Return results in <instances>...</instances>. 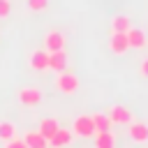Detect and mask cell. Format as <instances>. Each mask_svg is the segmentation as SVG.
<instances>
[{"label": "cell", "instance_id": "cell-1", "mask_svg": "<svg viewBox=\"0 0 148 148\" xmlns=\"http://www.w3.org/2000/svg\"><path fill=\"white\" fill-rule=\"evenodd\" d=\"M56 88H58L60 92H65V95H72V92H76V88H79V79H76V74H72V72H67V69L58 72Z\"/></svg>", "mask_w": 148, "mask_h": 148}, {"label": "cell", "instance_id": "cell-10", "mask_svg": "<svg viewBox=\"0 0 148 148\" xmlns=\"http://www.w3.org/2000/svg\"><path fill=\"white\" fill-rule=\"evenodd\" d=\"M30 67H32V69H37V72L49 69V53H46L44 49L32 51V56H30Z\"/></svg>", "mask_w": 148, "mask_h": 148}, {"label": "cell", "instance_id": "cell-13", "mask_svg": "<svg viewBox=\"0 0 148 148\" xmlns=\"http://www.w3.org/2000/svg\"><path fill=\"white\" fill-rule=\"evenodd\" d=\"M23 143H25L28 148H49V141H46L39 132H25Z\"/></svg>", "mask_w": 148, "mask_h": 148}, {"label": "cell", "instance_id": "cell-15", "mask_svg": "<svg viewBox=\"0 0 148 148\" xmlns=\"http://www.w3.org/2000/svg\"><path fill=\"white\" fill-rule=\"evenodd\" d=\"M95 148H116L113 132H95Z\"/></svg>", "mask_w": 148, "mask_h": 148}, {"label": "cell", "instance_id": "cell-16", "mask_svg": "<svg viewBox=\"0 0 148 148\" xmlns=\"http://www.w3.org/2000/svg\"><path fill=\"white\" fill-rule=\"evenodd\" d=\"M16 134V127L9 123V120H0V139L2 141H12Z\"/></svg>", "mask_w": 148, "mask_h": 148}, {"label": "cell", "instance_id": "cell-7", "mask_svg": "<svg viewBox=\"0 0 148 148\" xmlns=\"http://www.w3.org/2000/svg\"><path fill=\"white\" fill-rule=\"evenodd\" d=\"M49 69H53V72H62V69H67V56H65V49H62V51H53V53H49Z\"/></svg>", "mask_w": 148, "mask_h": 148}, {"label": "cell", "instance_id": "cell-4", "mask_svg": "<svg viewBox=\"0 0 148 148\" xmlns=\"http://www.w3.org/2000/svg\"><path fill=\"white\" fill-rule=\"evenodd\" d=\"M109 49H111L116 56H123V53L130 49L127 32H113V35H111V42H109Z\"/></svg>", "mask_w": 148, "mask_h": 148}, {"label": "cell", "instance_id": "cell-3", "mask_svg": "<svg viewBox=\"0 0 148 148\" xmlns=\"http://www.w3.org/2000/svg\"><path fill=\"white\" fill-rule=\"evenodd\" d=\"M62 49H65V35L58 32V30L46 32V37H44V51L53 53V51H62Z\"/></svg>", "mask_w": 148, "mask_h": 148}, {"label": "cell", "instance_id": "cell-19", "mask_svg": "<svg viewBox=\"0 0 148 148\" xmlns=\"http://www.w3.org/2000/svg\"><path fill=\"white\" fill-rule=\"evenodd\" d=\"M9 14V0H0V18H5Z\"/></svg>", "mask_w": 148, "mask_h": 148}, {"label": "cell", "instance_id": "cell-12", "mask_svg": "<svg viewBox=\"0 0 148 148\" xmlns=\"http://www.w3.org/2000/svg\"><path fill=\"white\" fill-rule=\"evenodd\" d=\"M127 42H130V49H143V46H146V35H143V30L130 28V30H127Z\"/></svg>", "mask_w": 148, "mask_h": 148}, {"label": "cell", "instance_id": "cell-11", "mask_svg": "<svg viewBox=\"0 0 148 148\" xmlns=\"http://www.w3.org/2000/svg\"><path fill=\"white\" fill-rule=\"evenodd\" d=\"M69 143H72V132H69V130H62V127H60V130L53 134V139L49 141L51 148H65V146H69Z\"/></svg>", "mask_w": 148, "mask_h": 148}, {"label": "cell", "instance_id": "cell-6", "mask_svg": "<svg viewBox=\"0 0 148 148\" xmlns=\"http://www.w3.org/2000/svg\"><path fill=\"white\" fill-rule=\"evenodd\" d=\"M130 139L136 143H146L148 141V125L146 123H130Z\"/></svg>", "mask_w": 148, "mask_h": 148}, {"label": "cell", "instance_id": "cell-9", "mask_svg": "<svg viewBox=\"0 0 148 148\" xmlns=\"http://www.w3.org/2000/svg\"><path fill=\"white\" fill-rule=\"evenodd\" d=\"M58 130H60V125H58V120H56V118H44V120L39 123V130H37V132H39L46 141H51V139H53V134H56Z\"/></svg>", "mask_w": 148, "mask_h": 148}, {"label": "cell", "instance_id": "cell-21", "mask_svg": "<svg viewBox=\"0 0 148 148\" xmlns=\"http://www.w3.org/2000/svg\"><path fill=\"white\" fill-rule=\"evenodd\" d=\"M139 72H141V76H143V79H148V58H146V60L141 62V67H139Z\"/></svg>", "mask_w": 148, "mask_h": 148}, {"label": "cell", "instance_id": "cell-14", "mask_svg": "<svg viewBox=\"0 0 148 148\" xmlns=\"http://www.w3.org/2000/svg\"><path fill=\"white\" fill-rule=\"evenodd\" d=\"M92 125H95V132H111V118L109 113H92Z\"/></svg>", "mask_w": 148, "mask_h": 148}, {"label": "cell", "instance_id": "cell-20", "mask_svg": "<svg viewBox=\"0 0 148 148\" xmlns=\"http://www.w3.org/2000/svg\"><path fill=\"white\" fill-rule=\"evenodd\" d=\"M5 148H28L23 141H18V139H12V141H7V146Z\"/></svg>", "mask_w": 148, "mask_h": 148}, {"label": "cell", "instance_id": "cell-8", "mask_svg": "<svg viewBox=\"0 0 148 148\" xmlns=\"http://www.w3.org/2000/svg\"><path fill=\"white\" fill-rule=\"evenodd\" d=\"M18 99H21V104H25V106H35V104L42 102V92H39L37 88H23V90L18 92Z\"/></svg>", "mask_w": 148, "mask_h": 148}, {"label": "cell", "instance_id": "cell-17", "mask_svg": "<svg viewBox=\"0 0 148 148\" xmlns=\"http://www.w3.org/2000/svg\"><path fill=\"white\" fill-rule=\"evenodd\" d=\"M111 28H113V32H127L130 30V18L127 16H116Z\"/></svg>", "mask_w": 148, "mask_h": 148}, {"label": "cell", "instance_id": "cell-2", "mask_svg": "<svg viewBox=\"0 0 148 148\" xmlns=\"http://www.w3.org/2000/svg\"><path fill=\"white\" fill-rule=\"evenodd\" d=\"M72 134H76V136H92L95 134L92 118L90 116H76L74 123H72Z\"/></svg>", "mask_w": 148, "mask_h": 148}, {"label": "cell", "instance_id": "cell-5", "mask_svg": "<svg viewBox=\"0 0 148 148\" xmlns=\"http://www.w3.org/2000/svg\"><path fill=\"white\" fill-rule=\"evenodd\" d=\"M109 118H111V123H118V125H130L132 123V111L127 109V106H113L111 111H109Z\"/></svg>", "mask_w": 148, "mask_h": 148}, {"label": "cell", "instance_id": "cell-18", "mask_svg": "<svg viewBox=\"0 0 148 148\" xmlns=\"http://www.w3.org/2000/svg\"><path fill=\"white\" fill-rule=\"evenodd\" d=\"M46 5H49V0H28V7L32 12H42V9H46Z\"/></svg>", "mask_w": 148, "mask_h": 148}]
</instances>
